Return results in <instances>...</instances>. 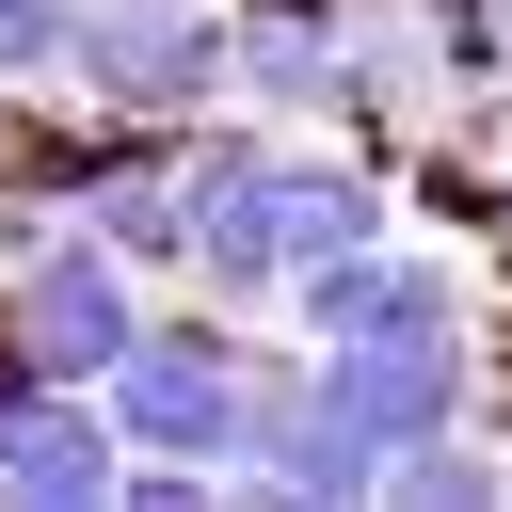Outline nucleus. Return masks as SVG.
Here are the masks:
<instances>
[{
  "instance_id": "2",
  "label": "nucleus",
  "mask_w": 512,
  "mask_h": 512,
  "mask_svg": "<svg viewBox=\"0 0 512 512\" xmlns=\"http://www.w3.org/2000/svg\"><path fill=\"white\" fill-rule=\"evenodd\" d=\"M96 384H112V432H128V448H160V464H208V448H240L224 336H128Z\"/></svg>"
},
{
  "instance_id": "3",
  "label": "nucleus",
  "mask_w": 512,
  "mask_h": 512,
  "mask_svg": "<svg viewBox=\"0 0 512 512\" xmlns=\"http://www.w3.org/2000/svg\"><path fill=\"white\" fill-rule=\"evenodd\" d=\"M320 400L368 432V448H416V432H448L464 416V368H448V320H368L336 368H320Z\"/></svg>"
},
{
  "instance_id": "9",
  "label": "nucleus",
  "mask_w": 512,
  "mask_h": 512,
  "mask_svg": "<svg viewBox=\"0 0 512 512\" xmlns=\"http://www.w3.org/2000/svg\"><path fill=\"white\" fill-rule=\"evenodd\" d=\"M496 224H512V192H496Z\"/></svg>"
},
{
  "instance_id": "6",
  "label": "nucleus",
  "mask_w": 512,
  "mask_h": 512,
  "mask_svg": "<svg viewBox=\"0 0 512 512\" xmlns=\"http://www.w3.org/2000/svg\"><path fill=\"white\" fill-rule=\"evenodd\" d=\"M304 320H320V336H368V320H448V288H432L416 256H368V240H352V256H320V272H304Z\"/></svg>"
},
{
  "instance_id": "1",
  "label": "nucleus",
  "mask_w": 512,
  "mask_h": 512,
  "mask_svg": "<svg viewBox=\"0 0 512 512\" xmlns=\"http://www.w3.org/2000/svg\"><path fill=\"white\" fill-rule=\"evenodd\" d=\"M0 352L16 368H112L128 352V256L112 240H32V272L0 288Z\"/></svg>"
},
{
  "instance_id": "7",
  "label": "nucleus",
  "mask_w": 512,
  "mask_h": 512,
  "mask_svg": "<svg viewBox=\"0 0 512 512\" xmlns=\"http://www.w3.org/2000/svg\"><path fill=\"white\" fill-rule=\"evenodd\" d=\"M384 496H432V512H448V496H496V464H480V448H432V432H416V448H384Z\"/></svg>"
},
{
  "instance_id": "4",
  "label": "nucleus",
  "mask_w": 512,
  "mask_h": 512,
  "mask_svg": "<svg viewBox=\"0 0 512 512\" xmlns=\"http://www.w3.org/2000/svg\"><path fill=\"white\" fill-rule=\"evenodd\" d=\"M80 64H96L112 96L176 112V96H208V80H224V32H208L192 0H128V16H96V32H80Z\"/></svg>"
},
{
  "instance_id": "5",
  "label": "nucleus",
  "mask_w": 512,
  "mask_h": 512,
  "mask_svg": "<svg viewBox=\"0 0 512 512\" xmlns=\"http://www.w3.org/2000/svg\"><path fill=\"white\" fill-rule=\"evenodd\" d=\"M0 496H48V512L112 496V416H80V400H32V384H0Z\"/></svg>"
},
{
  "instance_id": "8",
  "label": "nucleus",
  "mask_w": 512,
  "mask_h": 512,
  "mask_svg": "<svg viewBox=\"0 0 512 512\" xmlns=\"http://www.w3.org/2000/svg\"><path fill=\"white\" fill-rule=\"evenodd\" d=\"M48 48H64V16L48 0H0V64H48Z\"/></svg>"
}]
</instances>
